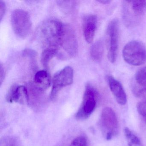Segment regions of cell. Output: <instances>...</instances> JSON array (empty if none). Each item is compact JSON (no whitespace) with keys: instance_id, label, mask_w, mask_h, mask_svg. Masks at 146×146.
<instances>
[{"instance_id":"obj_1","label":"cell","mask_w":146,"mask_h":146,"mask_svg":"<svg viewBox=\"0 0 146 146\" xmlns=\"http://www.w3.org/2000/svg\"><path fill=\"white\" fill-rule=\"evenodd\" d=\"M64 24L58 20L49 19L40 25L36 31L37 38L42 44L57 49L62 34Z\"/></svg>"},{"instance_id":"obj_2","label":"cell","mask_w":146,"mask_h":146,"mask_svg":"<svg viewBox=\"0 0 146 146\" xmlns=\"http://www.w3.org/2000/svg\"><path fill=\"white\" fill-rule=\"evenodd\" d=\"M57 56L61 59L75 57L78 52V42L75 31L70 25L64 24L57 48Z\"/></svg>"},{"instance_id":"obj_3","label":"cell","mask_w":146,"mask_h":146,"mask_svg":"<svg viewBox=\"0 0 146 146\" xmlns=\"http://www.w3.org/2000/svg\"><path fill=\"white\" fill-rule=\"evenodd\" d=\"M98 98V92L95 88L90 84H87L82 104L76 113L78 120H85L90 117L96 108Z\"/></svg>"},{"instance_id":"obj_4","label":"cell","mask_w":146,"mask_h":146,"mask_svg":"<svg viewBox=\"0 0 146 146\" xmlns=\"http://www.w3.org/2000/svg\"><path fill=\"white\" fill-rule=\"evenodd\" d=\"M123 57L129 64L135 66L146 63V48L138 41H131L125 45L123 50Z\"/></svg>"},{"instance_id":"obj_5","label":"cell","mask_w":146,"mask_h":146,"mask_svg":"<svg viewBox=\"0 0 146 146\" xmlns=\"http://www.w3.org/2000/svg\"><path fill=\"white\" fill-rule=\"evenodd\" d=\"M12 27L17 36L25 39L30 33L32 23L28 12L22 9H17L11 16Z\"/></svg>"},{"instance_id":"obj_6","label":"cell","mask_w":146,"mask_h":146,"mask_svg":"<svg viewBox=\"0 0 146 146\" xmlns=\"http://www.w3.org/2000/svg\"><path fill=\"white\" fill-rule=\"evenodd\" d=\"M102 134L108 141L117 135L119 124L115 112L111 108L106 107L102 110L100 121Z\"/></svg>"},{"instance_id":"obj_7","label":"cell","mask_w":146,"mask_h":146,"mask_svg":"<svg viewBox=\"0 0 146 146\" xmlns=\"http://www.w3.org/2000/svg\"><path fill=\"white\" fill-rule=\"evenodd\" d=\"M73 77V69L70 66L64 67L54 75L52 80V88L50 96L51 100H54L63 88L72 83Z\"/></svg>"},{"instance_id":"obj_8","label":"cell","mask_w":146,"mask_h":146,"mask_svg":"<svg viewBox=\"0 0 146 146\" xmlns=\"http://www.w3.org/2000/svg\"><path fill=\"white\" fill-rule=\"evenodd\" d=\"M106 35L108 39V57L112 63L116 61L118 48L119 24L117 19L112 20L107 28Z\"/></svg>"},{"instance_id":"obj_9","label":"cell","mask_w":146,"mask_h":146,"mask_svg":"<svg viewBox=\"0 0 146 146\" xmlns=\"http://www.w3.org/2000/svg\"><path fill=\"white\" fill-rule=\"evenodd\" d=\"M125 19L129 24H133L134 21L142 17L146 12V1H124Z\"/></svg>"},{"instance_id":"obj_10","label":"cell","mask_w":146,"mask_h":146,"mask_svg":"<svg viewBox=\"0 0 146 146\" xmlns=\"http://www.w3.org/2000/svg\"><path fill=\"white\" fill-rule=\"evenodd\" d=\"M6 101L9 103L16 102L24 105L28 104L30 100L28 89L23 85L13 84L7 92Z\"/></svg>"},{"instance_id":"obj_11","label":"cell","mask_w":146,"mask_h":146,"mask_svg":"<svg viewBox=\"0 0 146 146\" xmlns=\"http://www.w3.org/2000/svg\"><path fill=\"white\" fill-rule=\"evenodd\" d=\"M97 17L94 15H85L83 18V31L85 40L91 43L94 40L97 27Z\"/></svg>"},{"instance_id":"obj_12","label":"cell","mask_w":146,"mask_h":146,"mask_svg":"<svg viewBox=\"0 0 146 146\" xmlns=\"http://www.w3.org/2000/svg\"><path fill=\"white\" fill-rule=\"evenodd\" d=\"M108 85L115 100L119 105L126 104L127 101V96L122 84L113 76H108Z\"/></svg>"},{"instance_id":"obj_13","label":"cell","mask_w":146,"mask_h":146,"mask_svg":"<svg viewBox=\"0 0 146 146\" xmlns=\"http://www.w3.org/2000/svg\"><path fill=\"white\" fill-rule=\"evenodd\" d=\"M34 84L31 87L35 91L41 94L50 86V77L46 70L36 72L34 78Z\"/></svg>"},{"instance_id":"obj_14","label":"cell","mask_w":146,"mask_h":146,"mask_svg":"<svg viewBox=\"0 0 146 146\" xmlns=\"http://www.w3.org/2000/svg\"><path fill=\"white\" fill-rule=\"evenodd\" d=\"M104 43L102 40H99L96 42L90 48V54L94 61H100L104 53Z\"/></svg>"},{"instance_id":"obj_15","label":"cell","mask_w":146,"mask_h":146,"mask_svg":"<svg viewBox=\"0 0 146 146\" xmlns=\"http://www.w3.org/2000/svg\"><path fill=\"white\" fill-rule=\"evenodd\" d=\"M57 49L54 48H48L43 50L41 56V62L46 70H48L50 61L54 57L57 56Z\"/></svg>"},{"instance_id":"obj_16","label":"cell","mask_w":146,"mask_h":146,"mask_svg":"<svg viewBox=\"0 0 146 146\" xmlns=\"http://www.w3.org/2000/svg\"><path fill=\"white\" fill-rule=\"evenodd\" d=\"M124 132L128 146H143L139 137L136 135L129 128L125 127L124 129Z\"/></svg>"},{"instance_id":"obj_17","label":"cell","mask_w":146,"mask_h":146,"mask_svg":"<svg viewBox=\"0 0 146 146\" xmlns=\"http://www.w3.org/2000/svg\"><path fill=\"white\" fill-rule=\"evenodd\" d=\"M0 146H23V145L18 137L11 135L1 137Z\"/></svg>"},{"instance_id":"obj_18","label":"cell","mask_w":146,"mask_h":146,"mask_svg":"<svg viewBox=\"0 0 146 146\" xmlns=\"http://www.w3.org/2000/svg\"><path fill=\"white\" fill-rule=\"evenodd\" d=\"M135 79L138 84L146 86V66L138 70L136 73Z\"/></svg>"},{"instance_id":"obj_19","label":"cell","mask_w":146,"mask_h":146,"mask_svg":"<svg viewBox=\"0 0 146 146\" xmlns=\"http://www.w3.org/2000/svg\"><path fill=\"white\" fill-rule=\"evenodd\" d=\"M133 92L136 97L146 100V86L137 83L133 88Z\"/></svg>"},{"instance_id":"obj_20","label":"cell","mask_w":146,"mask_h":146,"mask_svg":"<svg viewBox=\"0 0 146 146\" xmlns=\"http://www.w3.org/2000/svg\"><path fill=\"white\" fill-rule=\"evenodd\" d=\"M70 146H89L88 138L84 136H79L72 141Z\"/></svg>"},{"instance_id":"obj_21","label":"cell","mask_w":146,"mask_h":146,"mask_svg":"<svg viewBox=\"0 0 146 146\" xmlns=\"http://www.w3.org/2000/svg\"><path fill=\"white\" fill-rule=\"evenodd\" d=\"M58 5L65 12H69L72 9L75 5V1H58Z\"/></svg>"},{"instance_id":"obj_22","label":"cell","mask_w":146,"mask_h":146,"mask_svg":"<svg viewBox=\"0 0 146 146\" xmlns=\"http://www.w3.org/2000/svg\"><path fill=\"white\" fill-rule=\"evenodd\" d=\"M137 108V111L143 118L146 117V100L138 102Z\"/></svg>"},{"instance_id":"obj_23","label":"cell","mask_w":146,"mask_h":146,"mask_svg":"<svg viewBox=\"0 0 146 146\" xmlns=\"http://www.w3.org/2000/svg\"><path fill=\"white\" fill-rule=\"evenodd\" d=\"M23 55L24 57H29L31 58H35L37 55V53L32 49L30 48H26L24 49L23 52Z\"/></svg>"},{"instance_id":"obj_24","label":"cell","mask_w":146,"mask_h":146,"mask_svg":"<svg viewBox=\"0 0 146 146\" xmlns=\"http://www.w3.org/2000/svg\"><path fill=\"white\" fill-rule=\"evenodd\" d=\"M6 4L5 2L1 0L0 1V20H1L3 19L5 13L6 12Z\"/></svg>"},{"instance_id":"obj_25","label":"cell","mask_w":146,"mask_h":146,"mask_svg":"<svg viewBox=\"0 0 146 146\" xmlns=\"http://www.w3.org/2000/svg\"><path fill=\"white\" fill-rule=\"evenodd\" d=\"M5 77V69H4L2 64H1V65H0V83H1V85L3 81H4Z\"/></svg>"},{"instance_id":"obj_26","label":"cell","mask_w":146,"mask_h":146,"mask_svg":"<svg viewBox=\"0 0 146 146\" xmlns=\"http://www.w3.org/2000/svg\"><path fill=\"white\" fill-rule=\"evenodd\" d=\"M98 2L103 4H109L111 3V1L109 0H101V1H97Z\"/></svg>"}]
</instances>
